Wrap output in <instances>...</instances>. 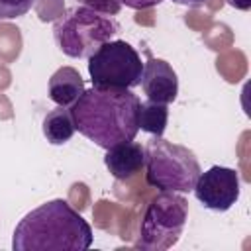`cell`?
I'll use <instances>...</instances> for the list:
<instances>
[{
    "label": "cell",
    "instance_id": "obj_1",
    "mask_svg": "<svg viewBox=\"0 0 251 251\" xmlns=\"http://www.w3.org/2000/svg\"><path fill=\"white\" fill-rule=\"evenodd\" d=\"M139 98L131 88H84L71 106L75 129L102 149L131 141L137 131Z\"/></svg>",
    "mask_w": 251,
    "mask_h": 251
},
{
    "label": "cell",
    "instance_id": "obj_2",
    "mask_svg": "<svg viewBox=\"0 0 251 251\" xmlns=\"http://www.w3.org/2000/svg\"><path fill=\"white\" fill-rule=\"evenodd\" d=\"M92 245L90 224L67 200H49L16 226L14 251H84Z\"/></svg>",
    "mask_w": 251,
    "mask_h": 251
},
{
    "label": "cell",
    "instance_id": "obj_3",
    "mask_svg": "<svg viewBox=\"0 0 251 251\" xmlns=\"http://www.w3.org/2000/svg\"><path fill=\"white\" fill-rule=\"evenodd\" d=\"M200 173V163L188 147L163 137H153L145 145V180L149 186L171 192H190Z\"/></svg>",
    "mask_w": 251,
    "mask_h": 251
},
{
    "label": "cell",
    "instance_id": "obj_4",
    "mask_svg": "<svg viewBox=\"0 0 251 251\" xmlns=\"http://www.w3.org/2000/svg\"><path fill=\"white\" fill-rule=\"evenodd\" d=\"M120 25L114 18L76 6L55 20L53 37L59 49L73 59H88L102 43L118 33Z\"/></svg>",
    "mask_w": 251,
    "mask_h": 251
},
{
    "label": "cell",
    "instance_id": "obj_5",
    "mask_svg": "<svg viewBox=\"0 0 251 251\" xmlns=\"http://www.w3.org/2000/svg\"><path fill=\"white\" fill-rule=\"evenodd\" d=\"M188 216V200L178 192L161 190L147 204L137 227V249L163 251L173 247L184 229Z\"/></svg>",
    "mask_w": 251,
    "mask_h": 251
},
{
    "label": "cell",
    "instance_id": "obj_6",
    "mask_svg": "<svg viewBox=\"0 0 251 251\" xmlns=\"http://www.w3.org/2000/svg\"><path fill=\"white\" fill-rule=\"evenodd\" d=\"M143 63L139 53L124 39L102 43L88 57V75L98 88H133L141 84Z\"/></svg>",
    "mask_w": 251,
    "mask_h": 251
},
{
    "label": "cell",
    "instance_id": "obj_7",
    "mask_svg": "<svg viewBox=\"0 0 251 251\" xmlns=\"http://www.w3.org/2000/svg\"><path fill=\"white\" fill-rule=\"evenodd\" d=\"M194 194L198 202L214 212L229 210L239 198V175L229 167H210L206 173H200Z\"/></svg>",
    "mask_w": 251,
    "mask_h": 251
},
{
    "label": "cell",
    "instance_id": "obj_8",
    "mask_svg": "<svg viewBox=\"0 0 251 251\" xmlns=\"http://www.w3.org/2000/svg\"><path fill=\"white\" fill-rule=\"evenodd\" d=\"M141 88L149 100L161 102V104H171L178 94L176 73L165 59L149 57L147 63H143Z\"/></svg>",
    "mask_w": 251,
    "mask_h": 251
},
{
    "label": "cell",
    "instance_id": "obj_9",
    "mask_svg": "<svg viewBox=\"0 0 251 251\" xmlns=\"http://www.w3.org/2000/svg\"><path fill=\"white\" fill-rule=\"evenodd\" d=\"M106 169L118 180H129L141 173L145 167V147L137 141H122L106 149L104 155Z\"/></svg>",
    "mask_w": 251,
    "mask_h": 251
},
{
    "label": "cell",
    "instance_id": "obj_10",
    "mask_svg": "<svg viewBox=\"0 0 251 251\" xmlns=\"http://www.w3.org/2000/svg\"><path fill=\"white\" fill-rule=\"evenodd\" d=\"M84 92V80L73 67L57 69L49 78V98L57 106H73L75 100Z\"/></svg>",
    "mask_w": 251,
    "mask_h": 251
},
{
    "label": "cell",
    "instance_id": "obj_11",
    "mask_svg": "<svg viewBox=\"0 0 251 251\" xmlns=\"http://www.w3.org/2000/svg\"><path fill=\"white\" fill-rule=\"evenodd\" d=\"M75 122L71 116V108L57 106L43 118V135L51 145L67 143L75 133Z\"/></svg>",
    "mask_w": 251,
    "mask_h": 251
},
{
    "label": "cell",
    "instance_id": "obj_12",
    "mask_svg": "<svg viewBox=\"0 0 251 251\" xmlns=\"http://www.w3.org/2000/svg\"><path fill=\"white\" fill-rule=\"evenodd\" d=\"M167 122H169V108H167V104L153 102V100H149L145 104H139V114H137L139 129L151 133L153 137H161L165 133Z\"/></svg>",
    "mask_w": 251,
    "mask_h": 251
},
{
    "label": "cell",
    "instance_id": "obj_13",
    "mask_svg": "<svg viewBox=\"0 0 251 251\" xmlns=\"http://www.w3.org/2000/svg\"><path fill=\"white\" fill-rule=\"evenodd\" d=\"M216 69L227 82H239L247 73V59L243 51L233 49L216 59Z\"/></svg>",
    "mask_w": 251,
    "mask_h": 251
},
{
    "label": "cell",
    "instance_id": "obj_14",
    "mask_svg": "<svg viewBox=\"0 0 251 251\" xmlns=\"http://www.w3.org/2000/svg\"><path fill=\"white\" fill-rule=\"evenodd\" d=\"M22 51V33L20 27L12 24H0V59L12 63Z\"/></svg>",
    "mask_w": 251,
    "mask_h": 251
},
{
    "label": "cell",
    "instance_id": "obj_15",
    "mask_svg": "<svg viewBox=\"0 0 251 251\" xmlns=\"http://www.w3.org/2000/svg\"><path fill=\"white\" fill-rule=\"evenodd\" d=\"M204 41L208 43L210 49H214V51H222V49H226V47L231 45L233 35H231V29H229L226 24H214L210 29H206V33H204Z\"/></svg>",
    "mask_w": 251,
    "mask_h": 251
},
{
    "label": "cell",
    "instance_id": "obj_16",
    "mask_svg": "<svg viewBox=\"0 0 251 251\" xmlns=\"http://www.w3.org/2000/svg\"><path fill=\"white\" fill-rule=\"evenodd\" d=\"M35 12L41 22H55L65 14V0H37Z\"/></svg>",
    "mask_w": 251,
    "mask_h": 251
},
{
    "label": "cell",
    "instance_id": "obj_17",
    "mask_svg": "<svg viewBox=\"0 0 251 251\" xmlns=\"http://www.w3.org/2000/svg\"><path fill=\"white\" fill-rule=\"evenodd\" d=\"M33 4L35 0H0V20L20 18L27 10H31Z\"/></svg>",
    "mask_w": 251,
    "mask_h": 251
},
{
    "label": "cell",
    "instance_id": "obj_18",
    "mask_svg": "<svg viewBox=\"0 0 251 251\" xmlns=\"http://www.w3.org/2000/svg\"><path fill=\"white\" fill-rule=\"evenodd\" d=\"M76 2L84 8H90V10L106 14V16H116L122 10L120 0H76Z\"/></svg>",
    "mask_w": 251,
    "mask_h": 251
},
{
    "label": "cell",
    "instance_id": "obj_19",
    "mask_svg": "<svg viewBox=\"0 0 251 251\" xmlns=\"http://www.w3.org/2000/svg\"><path fill=\"white\" fill-rule=\"evenodd\" d=\"M69 204H73L75 210H84L88 206V186L84 182H75L69 192Z\"/></svg>",
    "mask_w": 251,
    "mask_h": 251
},
{
    "label": "cell",
    "instance_id": "obj_20",
    "mask_svg": "<svg viewBox=\"0 0 251 251\" xmlns=\"http://www.w3.org/2000/svg\"><path fill=\"white\" fill-rule=\"evenodd\" d=\"M161 2L163 0H120V4H126L127 8H133V10H147Z\"/></svg>",
    "mask_w": 251,
    "mask_h": 251
},
{
    "label": "cell",
    "instance_id": "obj_21",
    "mask_svg": "<svg viewBox=\"0 0 251 251\" xmlns=\"http://www.w3.org/2000/svg\"><path fill=\"white\" fill-rule=\"evenodd\" d=\"M12 116H14V112H12L10 100L4 94H0V120H10Z\"/></svg>",
    "mask_w": 251,
    "mask_h": 251
},
{
    "label": "cell",
    "instance_id": "obj_22",
    "mask_svg": "<svg viewBox=\"0 0 251 251\" xmlns=\"http://www.w3.org/2000/svg\"><path fill=\"white\" fill-rule=\"evenodd\" d=\"M10 82H12V75H10V71H8L4 65H0V90L8 88Z\"/></svg>",
    "mask_w": 251,
    "mask_h": 251
},
{
    "label": "cell",
    "instance_id": "obj_23",
    "mask_svg": "<svg viewBox=\"0 0 251 251\" xmlns=\"http://www.w3.org/2000/svg\"><path fill=\"white\" fill-rule=\"evenodd\" d=\"M229 6H233L235 10H249L251 8V0H227Z\"/></svg>",
    "mask_w": 251,
    "mask_h": 251
},
{
    "label": "cell",
    "instance_id": "obj_24",
    "mask_svg": "<svg viewBox=\"0 0 251 251\" xmlns=\"http://www.w3.org/2000/svg\"><path fill=\"white\" fill-rule=\"evenodd\" d=\"M173 2L182 4V6H202V4H206L208 0H173Z\"/></svg>",
    "mask_w": 251,
    "mask_h": 251
}]
</instances>
